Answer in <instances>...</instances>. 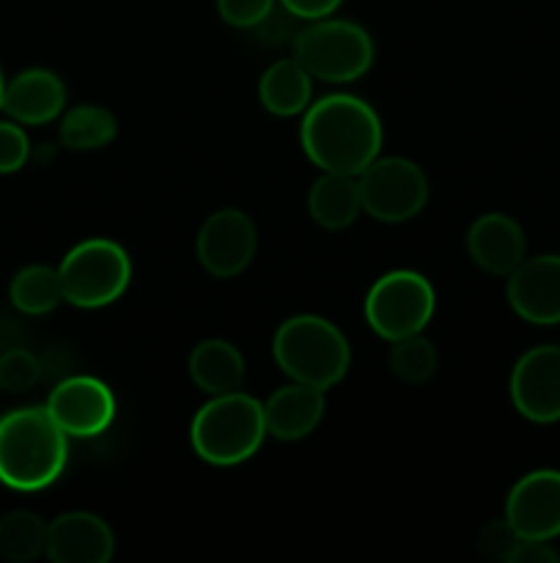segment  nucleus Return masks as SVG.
<instances>
[{"mask_svg": "<svg viewBox=\"0 0 560 563\" xmlns=\"http://www.w3.org/2000/svg\"><path fill=\"white\" fill-rule=\"evenodd\" d=\"M300 143L316 168L357 176L382 152V121L366 99L327 93L302 113Z\"/></svg>", "mask_w": 560, "mask_h": 563, "instance_id": "obj_1", "label": "nucleus"}, {"mask_svg": "<svg viewBox=\"0 0 560 563\" xmlns=\"http://www.w3.org/2000/svg\"><path fill=\"white\" fill-rule=\"evenodd\" d=\"M69 434L47 407H20L0 418V482L16 493L55 484L69 460Z\"/></svg>", "mask_w": 560, "mask_h": 563, "instance_id": "obj_2", "label": "nucleus"}, {"mask_svg": "<svg viewBox=\"0 0 560 563\" xmlns=\"http://www.w3.org/2000/svg\"><path fill=\"white\" fill-rule=\"evenodd\" d=\"M272 357L291 383L313 385L327 394L349 372L351 346L329 319L300 313L275 330Z\"/></svg>", "mask_w": 560, "mask_h": 563, "instance_id": "obj_3", "label": "nucleus"}, {"mask_svg": "<svg viewBox=\"0 0 560 563\" xmlns=\"http://www.w3.org/2000/svg\"><path fill=\"white\" fill-rule=\"evenodd\" d=\"M264 401L242 390L209 396L190 423L192 451L214 467H234L253 460L264 445Z\"/></svg>", "mask_w": 560, "mask_h": 563, "instance_id": "obj_4", "label": "nucleus"}, {"mask_svg": "<svg viewBox=\"0 0 560 563\" xmlns=\"http://www.w3.org/2000/svg\"><path fill=\"white\" fill-rule=\"evenodd\" d=\"M291 49L313 80L329 86L360 80L373 64L371 33L357 22L333 20V16L313 20L311 25L296 31Z\"/></svg>", "mask_w": 560, "mask_h": 563, "instance_id": "obj_5", "label": "nucleus"}, {"mask_svg": "<svg viewBox=\"0 0 560 563\" xmlns=\"http://www.w3.org/2000/svg\"><path fill=\"white\" fill-rule=\"evenodd\" d=\"M58 275L64 302L91 311L110 306L124 295L132 280V262L119 242L93 236L66 253Z\"/></svg>", "mask_w": 560, "mask_h": 563, "instance_id": "obj_6", "label": "nucleus"}, {"mask_svg": "<svg viewBox=\"0 0 560 563\" xmlns=\"http://www.w3.org/2000/svg\"><path fill=\"white\" fill-rule=\"evenodd\" d=\"M434 308H437L434 286L412 269L384 273L382 278L373 280L362 302L368 328L390 344L406 335L423 333L432 322Z\"/></svg>", "mask_w": 560, "mask_h": 563, "instance_id": "obj_7", "label": "nucleus"}, {"mask_svg": "<svg viewBox=\"0 0 560 563\" xmlns=\"http://www.w3.org/2000/svg\"><path fill=\"white\" fill-rule=\"evenodd\" d=\"M362 212L382 223L417 218L428 201V179L406 157H377L357 174Z\"/></svg>", "mask_w": 560, "mask_h": 563, "instance_id": "obj_8", "label": "nucleus"}, {"mask_svg": "<svg viewBox=\"0 0 560 563\" xmlns=\"http://www.w3.org/2000/svg\"><path fill=\"white\" fill-rule=\"evenodd\" d=\"M258 247V231L242 209H220L203 220L195 240L201 267L212 278H236L250 267Z\"/></svg>", "mask_w": 560, "mask_h": 563, "instance_id": "obj_9", "label": "nucleus"}, {"mask_svg": "<svg viewBox=\"0 0 560 563\" xmlns=\"http://www.w3.org/2000/svg\"><path fill=\"white\" fill-rule=\"evenodd\" d=\"M516 412L530 423L560 421V346L541 344L516 361L508 379Z\"/></svg>", "mask_w": 560, "mask_h": 563, "instance_id": "obj_10", "label": "nucleus"}, {"mask_svg": "<svg viewBox=\"0 0 560 563\" xmlns=\"http://www.w3.org/2000/svg\"><path fill=\"white\" fill-rule=\"evenodd\" d=\"M44 407L69 438H97L115 418L113 390L102 379L86 374L60 379Z\"/></svg>", "mask_w": 560, "mask_h": 563, "instance_id": "obj_11", "label": "nucleus"}, {"mask_svg": "<svg viewBox=\"0 0 560 563\" xmlns=\"http://www.w3.org/2000/svg\"><path fill=\"white\" fill-rule=\"evenodd\" d=\"M505 520L522 539L552 542L560 537V471H533L511 487Z\"/></svg>", "mask_w": 560, "mask_h": 563, "instance_id": "obj_12", "label": "nucleus"}, {"mask_svg": "<svg viewBox=\"0 0 560 563\" xmlns=\"http://www.w3.org/2000/svg\"><path fill=\"white\" fill-rule=\"evenodd\" d=\"M508 306L522 322L552 328L560 324V256H530L508 275Z\"/></svg>", "mask_w": 560, "mask_h": 563, "instance_id": "obj_13", "label": "nucleus"}, {"mask_svg": "<svg viewBox=\"0 0 560 563\" xmlns=\"http://www.w3.org/2000/svg\"><path fill=\"white\" fill-rule=\"evenodd\" d=\"M113 553V528L91 511H66L47 526L44 555L53 563H108Z\"/></svg>", "mask_w": 560, "mask_h": 563, "instance_id": "obj_14", "label": "nucleus"}, {"mask_svg": "<svg viewBox=\"0 0 560 563\" xmlns=\"http://www.w3.org/2000/svg\"><path fill=\"white\" fill-rule=\"evenodd\" d=\"M467 253L483 273L508 278L527 258V240L511 214L486 212L467 231Z\"/></svg>", "mask_w": 560, "mask_h": 563, "instance_id": "obj_15", "label": "nucleus"}, {"mask_svg": "<svg viewBox=\"0 0 560 563\" xmlns=\"http://www.w3.org/2000/svg\"><path fill=\"white\" fill-rule=\"evenodd\" d=\"M66 108V86L55 71L25 69L5 82L3 110L11 121L27 126H42L58 119Z\"/></svg>", "mask_w": 560, "mask_h": 563, "instance_id": "obj_16", "label": "nucleus"}, {"mask_svg": "<svg viewBox=\"0 0 560 563\" xmlns=\"http://www.w3.org/2000/svg\"><path fill=\"white\" fill-rule=\"evenodd\" d=\"M324 410H327L324 390L302 383L283 385L264 401L267 434L285 440V443L307 438L322 423Z\"/></svg>", "mask_w": 560, "mask_h": 563, "instance_id": "obj_17", "label": "nucleus"}, {"mask_svg": "<svg viewBox=\"0 0 560 563\" xmlns=\"http://www.w3.org/2000/svg\"><path fill=\"white\" fill-rule=\"evenodd\" d=\"M187 372L198 390L206 396H223L242 390L245 383V357L231 341L206 339L195 344L187 357Z\"/></svg>", "mask_w": 560, "mask_h": 563, "instance_id": "obj_18", "label": "nucleus"}, {"mask_svg": "<svg viewBox=\"0 0 560 563\" xmlns=\"http://www.w3.org/2000/svg\"><path fill=\"white\" fill-rule=\"evenodd\" d=\"M307 212H311L313 223L327 231L349 229L357 214L362 212L357 176L322 170V176L313 181L311 192H307Z\"/></svg>", "mask_w": 560, "mask_h": 563, "instance_id": "obj_19", "label": "nucleus"}, {"mask_svg": "<svg viewBox=\"0 0 560 563\" xmlns=\"http://www.w3.org/2000/svg\"><path fill=\"white\" fill-rule=\"evenodd\" d=\"M311 80L305 66L291 55V58H280L264 69L261 80H258V99H261L264 110L280 119H291V115L305 113L311 104Z\"/></svg>", "mask_w": 560, "mask_h": 563, "instance_id": "obj_20", "label": "nucleus"}, {"mask_svg": "<svg viewBox=\"0 0 560 563\" xmlns=\"http://www.w3.org/2000/svg\"><path fill=\"white\" fill-rule=\"evenodd\" d=\"M9 300L16 311L27 313V317H42V313L55 311V308L64 302L58 269L47 267V264L22 267L20 273L11 278Z\"/></svg>", "mask_w": 560, "mask_h": 563, "instance_id": "obj_21", "label": "nucleus"}, {"mask_svg": "<svg viewBox=\"0 0 560 563\" xmlns=\"http://www.w3.org/2000/svg\"><path fill=\"white\" fill-rule=\"evenodd\" d=\"M119 124L115 115L108 108L99 104H77V108L66 110L60 119V146L69 152H93V148H104L113 143Z\"/></svg>", "mask_w": 560, "mask_h": 563, "instance_id": "obj_22", "label": "nucleus"}, {"mask_svg": "<svg viewBox=\"0 0 560 563\" xmlns=\"http://www.w3.org/2000/svg\"><path fill=\"white\" fill-rule=\"evenodd\" d=\"M47 550V522L27 509L0 517V555L11 563H31Z\"/></svg>", "mask_w": 560, "mask_h": 563, "instance_id": "obj_23", "label": "nucleus"}, {"mask_svg": "<svg viewBox=\"0 0 560 563\" xmlns=\"http://www.w3.org/2000/svg\"><path fill=\"white\" fill-rule=\"evenodd\" d=\"M390 372L401 379L404 385H423L434 377L437 372V346L428 339H423L421 333L406 335V339L393 341L390 346Z\"/></svg>", "mask_w": 560, "mask_h": 563, "instance_id": "obj_24", "label": "nucleus"}, {"mask_svg": "<svg viewBox=\"0 0 560 563\" xmlns=\"http://www.w3.org/2000/svg\"><path fill=\"white\" fill-rule=\"evenodd\" d=\"M42 379V363L27 350H9L0 355V388L9 394H27Z\"/></svg>", "mask_w": 560, "mask_h": 563, "instance_id": "obj_25", "label": "nucleus"}, {"mask_svg": "<svg viewBox=\"0 0 560 563\" xmlns=\"http://www.w3.org/2000/svg\"><path fill=\"white\" fill-rule=\"evenodd\" d=\"M519 539H522L519 533H516L514 528H511V522L503 517V520L486 522V526L478 531L475 548L478 553L486 555V559L511 563V555H514Z\"/></svg>", "mask_w": 560, "mask_h": 563, "instance_id": "obj_26", "label": "nucleus"}, {"mask_svg": "<svg viewBox=\"0 0 560 563\" xmlns=\"http://www.w3.org/2000/svg\"><path fill=\"white\" fill-rule=\"evenodd\" d=\"M275 5H278V0H217V14L231 27L250 31L272 14Z\"/></svg>", "mask_w": 560, "mask_h": 563, "instance_id": "obj_27", "label": "nucleus"}, {"mask_svg": "<svg viewBox=\"0 0 560 563\" xmlns=\"http://www.w3.org/2000/svg\"><path fill=\"white\" fill-rule=\"evenodd\" d=\"M31 157V143L16 121H0V174H16Z\"/></svg>", "mask_w": 560, "mask_h": 563, "instance_id": "obj_28", "label": "nucleus"}, {"mask_svg": "<svg viewBox=\"0 0 560 563\" xmlns=\"http://www.w3.org/2000/svg\"><path fill=\"white\" fill-rule=\"evenodd\" d=\"M278 3L283 5L289 14H294L296 20L313 22V20H324V16L335 14L344 0H278Z\"/></svg>", "mask_w": 560, "mask_h": 563, "instance_id": "obj_29", "label": "nucleus"}, {"mask_svg": "<svg viewBox=\"0 0 560 563\" xmlns=\"http://www.w3.org/2000/svg\"><path fill=\"white\" fill-rule=\"evenodd\" d=\"M560 553L544 539H519L511 563H558Z\"/></svg>", "mask_w": 560, "mask_h": 563, "instance_id": "obj_30", "label": "nucleus"}, {"mask_svg": "<svg viewBox=\"0 0 560 563\" xmlns=\"http://www.w3.org/2000/svg\"><path fill=\"white\" fill-rule=\"evenodd\" d=\"M3 93H5V80H3V71H0V110H3Z\"/></svg>", "mask_w": 560, "mask_h": 563, "instance_id": "obj_31", "label": "nucleus"}]
</instances>
